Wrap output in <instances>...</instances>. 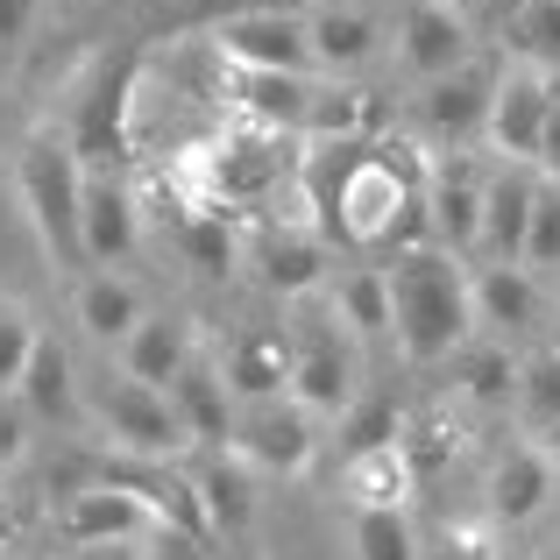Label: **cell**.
Here are the masks:
<instances>
[{"mask_svg": "<svg viewBox=\"0 0 560 560\" xmlns=\"http://www.w3.org/2000/svg\"><path fill=\"white\" fill-rule=\"evenodd\" d=\"M191 490H199V511L213 533H242L248 518H256V476H248L234 454H206L199 468H191Z\"/></svg>", "mask_w": 560, "mask_h": 560, "instance_id": "484cf974", "label": "cell"}, {"mask_svg": "<svg viewBox=\"0 0 560 560\" xmlns=\"http://www.w3.org/2000/svg\"><path fill=\"white\" fill-rule=\"evenodd\" d=\"M504 36L518 50V65L560 71V0H525L518 14H504Z\"/></svg>", "mask_w": 560, "mask_h": 560, "instance_id": "1f68e13d", "label": "cell"}, {"mask_svg": "<svg viewBox=\"0 0 560 560\" xmlns=\"http://www.w3.org/2000/svg\"><path fill=\"white\" fill-rule=\"evenodd\" d=\"M8 397L28 411V425H79V405H85V397H79V370H71V348L43 334L36 355H28V370H22V383H14Z\"/></svg>", "mask_w": 560, "mask_h": 560, "instance_id": "7402d4cb", "label": "cell"}, {"mask_svg": "<svg viewBox=\"0 0 560 560\" xmlns=\"http://www.w3.org/2000/svg\"><path fill=\"white\" fill-rule=\"evenodd\" d=\"M341 490L355 497V511H405L411 490H419V476H411L405 447H376V454L341 462Z\"/></svg>", "mask_w": 560, "mask_h": 560, "instance_id": "4316f807", "label": "cell"}, {"mask_svg": "<svg viewBox=\"0 0 560 560\" xmlns=\"http://www.w3.org/2000/svg\"><path fill=\"white\" fill-rule=\"evenodd\" d=\"M383 291H390V334L405 362L433 370V362H454L476 341V291H468V270L447 248L390 256L383 262Z\"/></svg>", "mask_w": 560, "mask_h": 560, "instance_id": "6da1fadb", "label": "cell"}, {"mask_svg": "<svg viewBox=\"0 0 560 560\" xmlns=\"http://www.w3.org/2000/svg\"><path fill=\"white\" fill-rule=\"evenodd\" d=\"M533 447H539V454H547V462L560 468V425H547V433H539V440H533Z\"/></svg>", "mask_w": 560, "mask_h": 560, "instance_id": "ee69618b", "label": "cell"}, {"mask_svg": "<svg viewBox=\"0 0 560 560\" xmlns=\"http://www.w3.org/2000/svg\"><path fill=\"white\" fill-rule=\"evenodd\" d=\"M234 405H270V397H291V334L284 327H248L242 341L220 362Z\"/></svg>", "mask_w": 560, "mask_h": 560, "instance_id": "603a6c76", "label": "cell"}, {"mask_svg": "<svg viewBox=\"0 0 560 560\" xmlns=\"http://www.w3.org/2000/svg\"><path fill=\"white\" fill-rule=\"evenodd\" d=\"M142 560H213V553H206V539H191V533H171V525H156V533L142 539Z\"/></svg>", "mask_w": 560, "mask_h": 560, "instance_id": "ab89813d", "label": "cell"}, {"mask_svg": "<svg viewBox=\"0 0 560 560\" xmlns=\"http://www.w3.org/2000/svg\"><path fill=\"white\" fill-rule=\"evenodd\" d=\"M319 447V419L299 397H270V405H242L234 411V440L228 454L248 476H305Z\"/></svg>", "mask_w": 560, "mask_h": 560, "instance_id": "52a82bcc", "label": "cell"}, {"mask_svg": "<svg viewBox=\"0 0 560 560\" xmlns=\"http://www.w3.org/2000/svg\"><path fill=\"white\" fill-rule=\"evenodd\" d=\"M22 454H28V411L14 397H0V476H14Z\"/></svg>", "mask_w": 560, "mask_h": 560, "instance_id": "f35d334b", "label": "cell"}, {"mask_svg": "<svg viewBox=\"0 0 560 560\" xmlns=\"http://www.w3.org/2000/svg\"><path fill=\"white\" fill-rule=\"evenodd\" d=\"M454 376H462V390L468 397H482V405H497V397H511L518 390V362H511V348L504 341H468L462 355H454Z\"/></svg>", "mask_w": 560, "mask_h": 560, "instance_id": "d6a6232c", "label": "cell"}, {"mask_svg": "<svg viewBox=\"0 0 560 560\" xmlns=\"http://www.w3.org/2000/svg\"><path fill=\"white\" fill-rule=\"evenodd\" d=\"M206 43H213V57L234 65V71H291V79H319L313 71V43H305V14L234 8V14H213Z\"/></svg>", "mask_w": 560, "mask_h": 560, "instance_id": "8992f818", "label": "cell"}, {"mask_svg": "<svg viewBox=\"0 0 560 560\" xmlns=\"http://www.w3.org/2000/svg\"><path fill=\"white\" fill-rule=\"evenodd\" d=\"M0 560H22V553H14V547H0Z\"/></svg>", "mask_w": 560, "mask_h": 560, "instance_id": "7dc6e473", "label": "cell"}, {"mask_svg": "<svg viewBox=\"0 0 560 560\" xmlns=\"http://www.w3.org/2000/svg\"><path fill=\"white\" fill-rule=\"evenodd\" d=\"M136 79H142V50L100 57L93 79L79 85L65 121V150L79 156V171H121L136 156Z\"/></svg>", "mask_w": 560, "mask_h": 560, "instance_id": "3957f363", "label": "cell"}, {"mask_svg": "<svg viewBox=\"0 0 560 560\" xmlns=\"http://www.w3.org/2000/svg\"><path fill=\"white\" fill-rule=\"evenodd\" d=\"M539 178L560 185V85H553V107H547V136H539Z\"/></svg>", "mask_w": 560, "mask_h": 560, "instance_id": "60d3db41", "label": "cell"}, {"mask_svg": "<svg viewBox=\"0 0 560 560\" xmlns=\"http://www.w3.org/2000/svg\"><path fill=\"white\" fill-rule=\"evenodd\" d=\"M71 313H79V327L93 334V341L121 348L128 334L150 319V305H142V291L128 284L121 270H85L79 284H71Z\"/></svg>", "mask_w": 560, "mask_h": 560, "instance_id": "cb8c5ba5", "label": "cell"}, {"mask_svg": "<svg viewBox=\"0 0 560 560\" xmlns=\"http://www.w3.org/2000/svg\"><path fill=\"white\" fill-rule=\"evenodd\" d=\"M93 419L114 440V454H136V462H171L178 447H191L171 397L150 390V383H128V376L93 383Z\"/></svg>", "mask_w": 560, "mask_h": 560, "instance_id": "ba28073f", "label": "cell"}, {"mask_svg": "<svg viewBox=\"0 0 560 560\" xmlns=\"http://www.w3.org/2000/svg\"><path fill=\"white\" fill-rule=\"evenodd\" d=\"M14 191H22V213L36 228L43 256H50L57 277L79 284L93 262H85V228H79V191H85V171L79 156L65 150V136H28L22 156H14Z\"/></svg>", "mask_w": 560, "mask_h": 560, "instance_id": "7a4b0ae2", "label": "cell"}, {"mask_svg": "<svg viewBox=\"0 0 560 560\" xmlns=\"http://www.w3.org/2000/svg\"><path fill=\"white\" fill-rule=\"evenodd\" d=\"M334 319H341L355 341H376V334H390V291H383V270H341L327 291Z\"/></svg>", "mask_w": 560, "mask_h": 560, "instance_id": "f1b7e54d", "label": "cell"}, {"mask_svg": "<svg viewBox=\"0 0 560 560\" xmlns=\"http://www.w3.org/2000/svg\"><path fill=\"white\" fill-rule=\"evenodd\" d=\"M425 228H433V248H447L454 262L476 256L482 242V171L468 150L440 156L433 171H425Z\"/></svg>", "mask_w": 560, "mask_h": 560, "instance_id": "30bf717a", "label": "cell"}, {"mask_svg": "<svg viewBox=\"0 0 560 560\" xmlns=\"http://www.w3.org/2000/svg\"><path fill=\"white\" fill-rule=\"evenodd\" d=\"M397 57H405V71H419L425 85L447 79L454 65H468V22L447 8V0H405L397 8Z\"/></svg>", "mask_w": 560, "mask_h": 560, "instance_id": "2e32d148", "label": "cell"}, {"mask_svg": "<svg viewBox=\"0 0 560 560\" xmlns=\"http://www.w3.org/2000/svg\"><path fill=\"white\" fill-rule=\"evenodd\" d=\"M248 270L262 277V291H284V299H313L327 284V242L313 234V220H270V228L248 242Z\"/></svg>", "mask_w": 560, "mask_h": 560, "instance_id": "5bb4252c", "label": "cell"}, {"mask_svg": "<svg viewBox=\"0 0 560 560\" xmlns=\"http://www.w3.org/2000/svg\"><path fill=\"white\" fill-rule=\"evenodd\" d=\"M370 128H376V100L362 93V85L319 79V93H313V107H305L299 136H313V142H370Z\"/></svg>", "mask_w": 560, "mask_h": 560, "instance_id": "83f0119b", "label": "cell"}, {"mask_svg": "<svg viewBox=\"0 0 560 560\" xmlns=\"http://www.w3.org/2000/svg\"><path fill=\"white\" fill-rule=\"evenodd\" d=\"M79 228H85V262H93V270L136 256V242H142V199L128 191L121 171H85Z\"/></svg>", "mask_w": 560, "mask_h": 560, "instance_id": "4fadbf2b", "label": "cell"}, {"mask_svg": "<svg viewBox=\"0 0 560 560\" xmlns=\"http://www.w3.org/2000/svg\"><path fill=\"white\" fill-rule=\"evenodd\" d=\"M185 362H191V327H185V319H171V313H150L121 341V376L128 383H150V390H171Z\"/></svg>", "mask_w": 560, "mask_h": 560, "instance_id": "d4e9b609", "label": "cell"}, {"mask_svg": "<svg viewBox=\"0 0 560 560\" xmlns=\"http://www.w3.org/2000/svg\"><path fill=\"white\" fill-rule=\"evenodd\" d=\"M150 533H156L150 497H142L136 482H121V476H93V482H79V490H65V504H57V539H65L71 553H85V547H142Z\"/></svg>", "mask_w": 560, "mask_h": 560, "instance_id": "5b68a950", "label": "cell"}, {"mask_svg": "<svg viewBox=\"0 0 560 560\" xmlns=\"http://www.w3.org/2000/svg\"><path fill=\"white\" fill-rule=\"evenodd\" d=\"M284 171H299V156H284V136H270V128H242L206 156V178L220 199H270Z\"/></svg>", "mask_w": 560, "mask_h": 560, "instance_id": "d6986e66", "label": "cell"}, {"mask_svg": "<svg viewBox=\"0 0 560 560\" xmlns=\"http://www.w3.org/2000/svg\"><path fill=\"white\" fill-rule=\"evenodd\" d=\"M397 433H405V419H397V405L390 397H370V405H348V419H341V462H355V454H376V447H397Z\"/></svg>", "mask_w": 560, "mask_h": 560, "instance_id": "e575fe53", "label": "cell"}, {"mask_svg": "<svg viewBox=\"0 0 560 560\" xmlns=\"http://www.w3.org/2000/svg\"><path fill=\"white\" fill-rule=\"evenodd\" d=\"M305 43H313V71L355 79V71L383 50V22L362 8V0H319V8L305 14Z\"/></svg>", "mask_w": 560, "mask_h": 560, "instance_id": "e0dca14e", "label": "cell"}, {"mask_svg": "<svg viewBox=\"0 0 560 560\" xmlns=\"http://www.w3.org/2000/svg\"><path fill=\"white\" fill-rule=\"evenodd\" d=\"M164 397H171V411H178V425H185L191 447L228 454V440H234V411H242V405H234V390H228V376H220V362L191 355Z\"/></svg>", "mask_w": 560, "mask_h": 560, "instance_id": "ffe728a7", "label": "cell"}, {"mask_svg": "<svg viewBox=\"0 0 560 560\" xmlns=\"http://www.w3.org/2000/svg\"><path fill=\"white\" fill-rule=\"evenodd\" d=\"M291 334V397L313 419H348V405L362 397V362H355V334L334 319V305H305Z\"/></svg>", "mask_w": 560, "mask_h": 560, "instance_id": "277c9868", "label": "cell"}, {"mask_svg": "<svg viewBox=\"0 0 560 560\" xmlns=\"http://www.w3.org/2000/svg\"><path fill=\"white\" fill-rule=\"evenodd\" d=\"M28 14H36V0H0V50H8V43H22Z\"/></svg>", "mask_w": 560, "mask_h": 560, "instance_id": "b9f144b4", "label": "cell"}, {"mask_svg": "<svg viewBox=\"0 0 560 560\" xmlns=\"http://www.w3.org/2000/svg\"><path fill=\"white\" fill-rule=\"evenodd\" d=\"M490 8H504V14H518V8H525V0H490Z\"/></svg>", "mask_w": 560, "mask_h": 560, "instance_id": "f6af8a7d", "label": "cell"}, {"mask_svg": "<svg viewBox=\"0 0 560 560\" xmlns=\"http://www.w3.org/2000/svg\"><path fill=\"white\" fill-rule=\"evenodd\" d=\"M71 560H142V547H85V553H71Z\"/></svg>", "mask_w": 560, "mask_h": 560, "instance_id": "7bdbcfd3", "label": "cell"}, {"mask_svg": "<svg viewBox=\"0 0 560 560\" xmlns=\"http://www.w3.org/2000/svg\"><path fill=\"white\" fill-rule=\"evenodd\" d=\"M355 553L362 560H419V533L405 511H355Z\"/></svg>", "mask_w": 560, "mask_h": 560, "instance_id": "836d02e7", "label": "cell"}, {"mask_svg": "<svg viewBox=\"0 0 560 560\" xmlns=\"http://www.w3.org/2000/svg\"><path fill=\"white\" fill-rule=\"evenodd\" d=\"M547 107H553V71L539 65H504L490 100V150L504 164H539V136H547Z\"/></svg>", "mask_w": 560, "mask_h": 560, "instance_id": "9c48e42d", "label": "cell"}, {"mask_svg": "<svg viewBox=\"0 0 560 560\" xmlns=\"http://www.w3.org/2000/svg\"><path fill=\"white\" fill-rule=\"evenodd\" d=\"M36 319L22 313V305L14 299H0V397L14 390V383H22V370H28V355H36Z\"/></svg>", "mask_w": 560, "mask_h": 560, "instance_id": "8d00e7d4", "label": "cell"}, {"mask_svg": "<svg viewBox=\"0 0 560 560\" xmlns=\"http://www.w3.org/2000/svg\"><path fill=\"white\" fill-rule=\"evenodd\" d=\"M533 560H560V547H547V553H533Z\"/></svg>", "mask_w": 560, "mask_h": 560, "instance_id": "bcb514c9", "label": "cell"}, {"mask_svg": "<svg viewBox=\"0 0 560 560\" xmlns=\"http://www.w3.org/2000/svg\"><path fill=\"white\" fill-rule=\"evenodd\" d=\"M497 79H504V65H497V57H468V65H454L447 79L425 85V128L447 142V156H454V150H468V142L490 128Z\"/></svg>", "mask_w": 560, "mask_h": 560, "instance_id": "8fae6325", "label": "cell"}, {"mask_svg": "<svg viewBox=\"0 0 560 560\" xmlns=\"http://www.w3.org/2000/svg\"><path fill=\"white\" fill-rule=\"evenodd\" d=\"M419 560H497V525L482 518V525H454L447 539H440L433 553H419Z\"/></svg>", "mask_w": 560, "mask_h": 560, "instance_id": "74e56055", "label": "cell"}, {"mask_svg": "<svg viewBox=\"0 0 560 560\" xmlns=\"http://www.w3.org/2000/svg\"><path fill=\"white\" fill-rule=\"evenodd\" d=\"M525 270H533V277L560 270V185H553V178L539 185V199H533V228H525Z\"/></svg>", "mask_w": 560, "mask_h": 560, "instance_id": "d590c367", "label": "cell"}, {"mask_svg": "<svg viewBox=\"0 0 560 560\" xmlns=\"http://www.w3.org/2000/svg\"><path fill=\"white\" fill-rule=\"evenodd\" d=\"M178 248L199 277H228L242 262V242L228 228V206H199V213H178Z\"/></svg>", "mask_w": 560, "mask_h": 560, "instance_id": "f546056e", "label": "cell"}, {"mask_svg": "<svg viewBox=\"0 0 560 560\" xmlns=\"http://www.w3.org/2000/svg\"><path fill=\"white\" fill-rule=\"evenodd\" d=\"M220 93L248 114V128H270V136H299L305 107H313L319 79H291V71H234L220 65Z\"/></svg>", "mask_w": 560, "mask_h": 560, "instance_id": "44dd1931", "label": "cell"}, {"mask_svg": "<svg viewBox=\"0 0 560 560\" xmlns=\"http://www.w3.org/2000/svg\"><path fill=\"white\" fill-rule=\"evenodd\" d=\"M468 291H476V327H490L497 341H518L547 319V284L525 262H482L468 270Z\"/></svg>", "mask_w": 560, "mask_h": 560, "instance_id": "ac0fdd59", "label": "cell"}, {"mask_svg": "<svg viewBox=\"0 0 560 560\" xmlns=\"http://www.w3.org/2000/svg\"><path fill=\"white\" fill-rule=\"evenodd\" d=\"M539 164H497L482 178V242L476 256L490 262H525V228H533V199H539Z\"/></svg>", "mask_w": 560, "mask_h": 560, "instance_id": "9a60e30c", "label": "cell"}, {"mask_svg": "<svg viewBox=\"0 0 560 560\" xmlns=\"http://www.w3.org/2000/svg\"><path fill=\"white\" fill-rule=\"evenodd\" d=\"M525 419V440H539L547 425H560V348H539V355L518 362V390H511Z\"/></svg>", "mask_w": 560, "mask_h": 560, "instance_id": "4dcf8cb0", "label": "cell"}, {"mask_svg": "<svg viewBox=\"0 0 560 560\" xmlns=\"http://www.w3.org/2000/svg\"><path fill=\"white\" fill-rule=\"evenodd\" d=\"M553 482H560V468L533 447V440H511V447H497V454H490V476H482L490 525H497V533H518V525H533L539 511L553 504Z\"/></svg>", "mask_w": 560, "mask_h": 560, "instance_id": "7c38bea8", "label": "cell"}, {"mask_svg": "<svg viewBox=\"0 0 560 560\" xmlns=\"http://www.w3.org/2000/svg\"><path fill=\"white\" fill-rule=\"evenodd\" d=\"M213 560H220V553H213Z\"/></svg>", "mask_w": 560, "mask_h": 560, "instance_id": "c3c4849f", "label": "cell"}]
</instances>
